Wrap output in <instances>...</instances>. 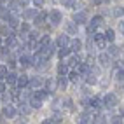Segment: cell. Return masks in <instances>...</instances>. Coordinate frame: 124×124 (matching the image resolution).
<instances>
[{
  "label": "cell",
  "mask_w": 124,
  "mask_h": 124,
  "mask_svg": "<svg viewBox=\"0 0 124 124\" xmlns=\"http://www.w3.org/2000/svg\"><path fill=\"white\" fill-rule=\"evenodd\" d=\"M117 103H119V100H117V96H115V94H112V93L105 94V98H103V105L105 107L114 108V107H117Z\"/></svg>",
  "instance_id": "obj_1"
},
{
  "label": "cell",
  "mask_w": 124,
  "mask_h": 124,
  "mask_svg": "<svg viewBox=\"0 0 124 124\" xmlns=\"http://www.w3.org/2000/svg\"><path fill=\"white\" fill-rule=\"evenodd\" d=\"M47 18H49V21H51L53 24H60V23L63 21V14L58 11V9H53L51 12L47 14Z\"/></svg>",
  "instance_id": "obj_2"
},
{
  "label": "cell",
  "mask_w": 124,
  "mask_h": 124,
  "mask_svg": "<svg viewBox=\"0 0 124 124\" xmlns=\"http://www.w3.org/2000/svg\"><path fill=\"white\" fill-rule=\"evenodd\" d=\"M79 124H94V115L91 114L89 110L82 112V114L79 115Z\"/></svg>",
  "instance_id": "obj_3"
},
{
  "label": "cell",
  "mask_w": 124,
  "mask_h": 124,
  "mask_svg": "<svg viewBox=\"0 0 124 124\" xmlns=\"http://www.w3.org/2000/svg\"><path fill=\"white\" fill-rule=\"evenodd\" d=\"M56 44H58V47H67V46L70 44V39H68V35H67V33H61L60 37H58Z\"/></svg>",
  "instance_id": "obj_4"
},
{
  "label": "cell",
  "mask_w": 124,
  "mask_h": 124,
  "mask_svg": "<svg viewBox=\"0 0 124 124\" xmlns=\"http://www.w3.org/2000/svg\"><path fill=\"white\" fill-rule=\"evenodd\" d=\"M98 61H100L101 67H108L110 65V54L108 53H101L100 56H98Z\"/></svg>",
  "instance_id": "obj_5"
},
{
  "label": "cell",
  "mask_w": 124,
  "mask_h": 124,
  "mask_svg": "<svg viewBox=\"0 0 124 124\" xmlns=\"http://www.w3.org/2000/svg\"><path fill=\"white\" fill-rule=\"evenodd\" d=\"M14 115H16V110H14V107L7 103V105L4 107V117H7V119H12Z\"/></svg>",
  "instance_id": "obj_6"
},
{
  "label": "cell",
  "mask_w": 124,
  "mask_h": 124,
  "mask_svg": "<svg viewBox=\"0 0 124 124\" xmlns=\"http://www.w3.org/2000/svg\"><path fill=\"white\" fill-rule=\"evenodd\" d=\"M73 23L75 24H84L86 23V12H75L73 14Z\"/></svg>",
  "instance_id": "obj_7"
},
{
  "label": "cell",
  "mask_w": 124,
  "mask_h": 124,
  "mask_svg": "<svg viewBox=\"0 0 124 124\" xmlns=\"http://www.w3.org/2000/svg\"><path fill=\"white\" fill-rule=\"evenodd\" d=\"M101 23H103V18H101V16H94V18L91 19L89 30H94V28H98V26H101Z\"/></svg>",
  "instance_id": "obj_8"
},
{
  "label": "cell",
  "mask_w": 124,
  "mask_h": 124,
  "mask_svg": "<svg viewBox=\"0 0 124 124\" xmlns=\"http://www.w3.org/2000/svg\"><path fill=\"white\" fill-rule=\"evenodd\" d=\"M93 40L96 42V46L100 47V49H103V47H105V35H100V33H96V35L93 37Z\"/></svg>",
  "instance_id": "obj_9"
},
{
  "label": "cell",
  "mask_w": 124,
  "mask_h": 124,
  "mask_svg": "<svg viewBox=\"0 0 124 124\" xmlns=\"http://www.w3.org/2000/svg\"><path fill=\"white\" fill-rule=\"evenodd\" d=\"M58 87V80L56 79H49L47 80V93H54Z\"/></svg>",
  "instance_id": "obj_10"
},
{
  "label": "cell",
  "mask_w": 124,
  "mask_h": 124,
  "mask_svg": "<svg viewBox=\"0 0 124 124\" xmlns=\"http://www.w3.org/2000/svg\"><path fill=\"white\" fill-rule=\"evenodd\" d=\"M70 47H72L73 53H79L80 49H82V42H80L79 39H75V40H72V42H70Z\"/></svg>",
  "instance_id": "obj_11"
},
{
  "label": "cell",
  "mask_w": 124,
  "mask_h": 124,
  "mask_svg": "<svg viewBox=\"0 0 124 124\" xmlns=\"http://www.w3.org/2000/svg\"><path fill=\"white\" fill-rule=\"evenodd\" d=\"M35 14H37L35 9H26V11L23 12V18L26 19V21H30V19H33V18H35Z\"/></svg>",
  "instance_id": "obj_12"
},
{
  "label": "cell",
  "mask_w": 124,
  "mask_h": 124,
  "mask_svg": "<svg viewBox=\"0 0 124 124\" xmlns=\"http://www.w3.org/2000/svg\"><path fill=\"white\" fill-rule=\"evenodd\" d=\"M11 16V11H9V7H5V5H0V18L2 19H7Z\"/></svg>",
  "instance_id": "obj_13"
},
{
  "label": "cell",
  "mask_w": 124,
  "mask_h": 124,
  "mask_svg": "<svg viewBox=\"0 0 124 124\" xmlns=\"http://www.w3.org/2000/svg\"><path fill=\"white\" fill-rule=\"evenodd\" d=\"M89 105L93 107V108H100V107L103 105V100H100V98H91V100H89Z\"/></svg>",
  "instance_id": "obj_14"
},
{
  "label": "cell",
  "mask_w": 124,
  "mask_h": 124,
  "mask_svg": "<svg viewBox=\"0 0 124 124\" xmlns=\"http://www.w3.org/2000/svg\"><path fill=\"white\" fill-rule=\"evenodd\" d=\"M7 84H11V86H14L16 84V82H18V75H16V73L14 72H11V73H7Z\"/></svg>",
  "instance_id": "obj_15"
},
{
  "label": "cell",
  "mask_w": 124,
  "mask_h": 124,
  "mask_svg": "<svg viewBox=\"0 0 124 124\" xmlns=\"http://www.w3.org/2000/svg\"><path fill=\"white\" fill-rule=\"evenodd\" d=\"M30 107H31V108H40V107H42V100H39V98L31 96V100H30Z\"/></svg>",
  "instance_id": "obj_16"
},
{
  "label": "cell",
  "mask_w": 124,
  "mask_h": 124,
  "mask_svg": "<svg viewBox=\"0 0 124 124\" xmlns=\"http://www.w3.org/2000/svg\"><path fill=\"white\" fill-rule=\"evenodd\" d=\"M7 21H9V28H16V26L19 24L18 16H9V18H7Z\"/></svg>",
  "instance_id": "obj_17"
},
{
  "label": "cell",
  "mask_w": 124,
  "mask_h": 124,
  "mask_svg": "<svg viewBox=\"0 0 124 124\" xmlns=\"http://www.w3.org/2000/svg\"><path fill=\"white\" fill-rule=\"evenodd\" d=\"M47 94H49V93H47V91H44V89H37L35 93H33V96H35V98H39V100H46Z\"/></svg>",
  "instance_id": "obj_18"
},
{
  "label": "cell",
  "mask_w": 124,
  "mask_h": 124,
  "mask_svg": "<svg viewBox=\"0 0 124 124\" xmlns=\"http://www.w3.org/2000/svg\"><path fill=\"white\" fill-rule=\"evenodd\" d=\"M58 73H60V75H67L68 73V65L67 63H60L58 65Z\"/></svg>",
  "instance_id": "obj_19"
},
{
  "label": "cell",
  "mask_w": 124,
  "mask_h": 124,
  "mask_svg": "<svg viewBox=\"0 0 124 124\" xmlns=\"http://www.w3.org/2000/svg\"><path fill=\"white\" fill-rule=\"evenodd\" d=\"M19 65H21V67H24V68H26V67H30V65H31V60H30V58L28 56H21L19 58Z\"/></svg>",
  "instance_id": "obj_20"
},
{
  "label": "cell",
  "mask_w": 124,
  "mask_h": 124,
  "mask_svg": "<svg viewBox=\"0 0 124 124\" xmlns=\"http://www.w3.org/2000/svg\"><path fill=\"white\" fill-rule=\"evenodd\" d=\"M67 84H68V80L65 79V75H61L60 79H58V87H60L61 91H65V87H67Z\"/></svg>",
  "instance_id": "obj_21"
},
{
  "label": "cell",
  "mask_w": 124,
  "mask_h": 124,
  "mask_svg": "<svg viewBox=\"0 0 124 124\" xmlns=\"http://www.w3.org/2000/svg\"><path fill=\"white\" fill-rule=\"evenodd\" d=\"M19 87H24L28 84V75H21V77H18V82H16Z\"/></svg>",
  "instance_id": "obj_22"
},
{
  "label": "cell",
  "mask_w": 124,
  "mask_h": 124,
  "mask_svg": "<svg viewBox=\"0 0 124 124\" xmlns=\"http://www.w3.org/2000/svg\"><path fill=\"white\" fill-rule=\"evenodd\" d=\"M46 19H47V12H39V14H37V18H35V23L42 24Z\"/></svg>",
  "instance_id": "obj_23"
},
{
  "label": "cell",
  "mask_w": 124,
  "mask_h": 124,
  "mask_svg": "<svg viewBox=\"0 0 124 124\" xmlns=\"http://www.w3.org/2000/svg\"><path fill=\"white\" fill-rule=\"evenodd\" d=\"M65 28H67V31H68L70 35L75 33V30H77V28H75V23H73V21H68L67 24H65Z\"/></svg>",
  "instance_id": "obj_24"
},
{
  "label": "cell",
  "mask_w": 124,
  "mask_h": 124,
  "mask_svg": "<svg viewBox=\"0 0 124 124\" xmlns=\"http://www.w3.org/2000/svg\"><path fill=\"white\" fill-rule=\"evenodd\" d=\"M105 39L108 40V42H112V40L115 39V33H114L112 28H107V31H105Z\"/></svg>",
  "instance_id": "obj_25"
},
{
  "label": "cell",
  "mask_w": 124,
  "mask_h": 124,
  "mask_svg": "<svg viewBox=\"0 0 124 124\" xmlns=\"http://www.w3.org/2000/svg\"><path fill=\"white\" fill-rule=\"evenodd\" d=\"M68 54H70V49H67V47H60V51H58V56H60L61 60H63V58H67Z\"/></svg>",
  "instance_id": "obj_26"
},
{
  "label": "cell",
  "mask_w": 124,
  "mask_h": 124,
  "mask_svg": "<svg viewBox=\"0 0 124 124\" xmlns=\"http://www.w3.org/2000/svg\"><path fill=\"white\" fill-rule=\"evenodd\" d=\"M28 84H30L31 87H39L40 84H42V80H40L39 77H33V79H31V80H28Z\"/></svg>",
  "instance_id": "obj_27"
},
{
  "label": "cell",
  "mask_w": 124,
  "mask_h": 124,
  "mask_svg": "<svg viewBox=\"0 0 124 124\" xmlns=\"http://www.w3.org/2000/svg\"><path fill=\"white\" fill-rule=\"evenodd\" d=\"M0 33H2L4 37H12V31H11V28H7V26H2V28H0Z\"/></svg>",
  "instance_id": "obj_28"
},
{
  "label": "cell",
  "mask_w": 124,
  "mask_h": 124,
  "mask_svg": "<svg viewBox=\"0 0 124 124\" xmlns=\"http://www.w3.org/2000/svg\"><path fill=\"white\" fill-rule=\"evenodd\" d=\"M7 73H9V72H7V67H5V65H0V80L5 79Z\"/></svg>",
  "instance_id": "obj_29"
},
{
  "label": "cell",
  "mask_w": 124,
  "mask_h": 124,
  "mask_svg": "<svg viewBox=\"0 0 124 124\" xmlns=\"http://www.w3.org/2000/svg\"><path fill=\"white\" fill-rule=\"evenodd\" d=\"M9 11H11V12H18V11H19V2H11Z\"/></svg>",
  "instance_id": "obj_30"
},
{
  "label": "cell",
  "mask_w": 124,
  "mask_h": 124,
  "mask_svg": "<svg viewBox=\"0 0 124 124\" xmlns=\"http://www.w3.org/2000/svg\"><path fill=\"white\" fill-rule=\"evenodd\" d=\"M61 4L65 7H68V9H73V7H75V2H73V0H61Z\"/></svg>",
  "instance_id": "obj_31"
},
{
  "label": "cell",
  "mask_w": 124,
  "mask_h": 124,
  "mask_svg": "<svg viewBox=\"0 0 124 124\" xmlns=\"http://www.w3.org/2000/svg\"><path fill=\"white\" fill-rule=\"evenodd\" d=\"M79 77H80L79 72H70V80L72 82H79Z\"/></svg>",
  "instance_id": "obj_32"
},
{
  "label": "cell",
  "mask_w": 124,
  "mask_h": 124,
  "mask_svg": "<svg viewBox=\"0 0 124 124\" xmlns=\"http://www.w3.org/2000/svg\"><path fill=\"white\" fill-rule=\"evenodd\" d=\"M114 77L117 79V80H124V70H115Z\"/></svg>",
  "instance_id": "obj_33"
},
{
  "label": "cell",
  "mask_w": 124,
  "mask_h": 124,
  "mask_svg": "<svg viewBox=\"0 0 124 124\" xmlns=\"http://www.w3.org/2000/svg\"><path fill=\"white\" fill-rule=\"evenodd\" d=\"M117 53H119V47H115V46H110L108 47V54L110 56H117Z\"/></svg>",
  "instance_id": "obj_34"
},
{
  "label": "cell",
  "mask_w": 124,
  "mask_h": 124,
  "mask_svg": "<svg viewBox=\"0 0 124 124\" xmlns=\"http://www.w3.org/2000/svg\"><path fill=\"white\" fill-rule=\"evenodd\" d=\"M114 16H124V7H115V11H114Z\"/></svg>",
  "instance_id": "obj_35"
},
{
  "label": "cell",
  "mask_w": 124,
  "mask_h": 124,
  "mask_svg": "<svg viewBox=\"0 0 124 124\" xmlns=\"http://www.w3.org/2000/svg\"><path fill=\"white\" fill-rule=\"evenodd\" d=\"M87 84H91V86H93V84H96V77L94 75H91V73H87Z\"/></svg>",
  "instance_id": "obj_36"
},
{
  "label": "cell",
  "mask_w": 124,
  "mask_h": 124,
  "mask_svg": "<svg viewBox=\"0 0 124 124\" xmlns=\"http://www.w3.org/2000/svg\"><path fill=\"white\" fill-rule=\"evenodd\" d=\"M122 117H121V115H115V117H112V124H122Z\"/></svg>",
  "instance_id": "obj_37"
},
{
  "label": "cell",
  "mask_w": 124,
  "mask_h": 124,
  "mask_svg": "<svg viewBox=\"0 0 124 124\" xmlns=\"http://www.w3.org/2000/svg\"><path fill=\"white\" fill-rule=\"evenodd\" d=\"M68 65H79V56H72L68 60Z\"/></svg>",
  "instance_id": "obj_38"
},
{
  "label": "cell",
  "mask_w": 124,
  "mask_h": 124,
  "mask_svg": "<svg viewBox=\"0 0 124 124\" xmlns=\"http://www.w3.org/2000/svg\"><path fill=\"white\" fill-rule=\"evenodd\" d=\"M61 119H63V117H61V114H58V112L53 115V122H56V124H58V122H61Z\"/></svg>",
  "instance_id": "obj_39"
},
{
  "label": "cell",
  "mask_w": 124,
  "mask_h": 124,
  "mask_svg": "<svg viewBox=\"0 0 124 124\" xmlns=\"http://www.w3.org/2000/svg\"><path fill=\"white\" fill-rule=\"evenodd\" d=\"M87 68H89L87 63H86V65H80V67H79V72H80V73H87Z\"/></svg>",
  "instance_id": "obj_40"
},
{
  "label": "cell",
  "mask_w": 124,
  "mask_h": 124,
  "mask_svg": "<svg viewBox=\"0 0 124 124\" xmlns=\"http://www.w3.org/2000/svg\"><path fill=\"white\" fill-rule=\"evenodd\" d=\"M31 2H33V5H35V7H42L46 0H31Z\"/></svg>",
  "instance_id": "obj_41"
},
{
  "label": "cell",
  "mask_w": 124,
  "mask_h": 124,
  "mask_svg": "<svg viewBox=\"0 0 124 124\" xmlns=\"http://www.w3.org/2000/svg\"><path fill=\"white\" fill-rule=\"evenodd\" d=\"M65 107H67L68 110H72V100L70 98H65Z\"/></svg>",
  "instance_id": "obj_42"
},
{
  "label": "cell",
  "mask_w": 124,
  "mask_h": 124,
  "mask_svg": "<svg viewBox=\"0 0 124 124\" xmlns=\"http://www.w3.org/2000/svg\"><path fill=\"white\" fill-rule=\"evenodd\" d=\"M96 124H107V121H105V117H103V115H100V117H98Z\"/></svg>",
  "instance_id": "obj_43"
},
{
  "label": "cell",
  "mask_w": 124,
  "mask_h": 124,
  "mask_svg": "<svg viewBox=\"0 0 124 124\" xmlns=\"http://www.w3.org/2000/svg\"><path fill=\"white\" fill-rule=\"evenodd\" d=\"M119 31L124 35V21H119Z\"/></svg>",
  "instance_id": "obj_44"
},
{
  "label": "cell",
  "mask_w": 124,
  "mask_h": 124,
  "mask_svg": "<svg viewBox=\"0 0 124 124\" xmlns=\"http://www.w3.org/2000/svg\"><path fill=\"white\" fill-rule=\"evenodd\" d=\"M21 108H23V112H24V114H30V110H31V108H30V107H26V105H24V103H23V107H21Z\"/></svg>",
  "instance_id": "obj_45"
},
{
  "label": "cell",
  "mask_w": 124,
  "mask_h": 124,
  "mask_svg": "<svg viewBox=\"0 0 124 124\" xmlns=\"http://www.w3.org/2000/svg\"><path fill=\"white\" fill-rule=\"evenodd\" d=\"M30 39H39V33H37V31H31V33H30Z\"/></svg>",
  "instance_id": "obj_46"
},
{
  "label": "cell",
  "mask_w": 124,
  "mask_h": 124,
  "mask_svg": "<svg viewBox=\"0 0 124 124\" xmlns=\"http://www.w3.org/2000/svg\"><path fill=\"white\" fill-rule=\"evenodd\" d=\"M28 2H30V0H19V5H21V7H24Z\"/></svg>",
  "instance_id": "obj_47"
},
{
  "label": "cell",
  "mask_w": 124,
  "mask_h": 124,
  "mask_svg": "<svg viewBox=\"0 0 124 124\" xmlns=\"http://www.w3.org/2000/svg\"><path fill=\"white\" fill-rule=\"evenodd\" d=\"M21 30H23V31H28V30H30V26H28V24H23Z\"/></svg>",
  "instance_id": "obj_48"
},
{
  "label": "cell",
  "mask_w": 124,
  "mask_h": 124,
  "mask_svg": "<svg viewBox=\"0 0 124 124\" xmlns=\"http://www.w3.org/2000/svg\"><path fill=\"white\" fill-rule=\"evenodd\" d=\"M2 91H5V86H4V82L0 80V93H2Z\"/></svg>",
  "instance_id": "obj_49"
},
{
  "label": "cell",
  "mask_w": 124,
  "mask_h": 124,
  "mask_svg": "<svg viewBox=\"0 0 124 124\" xmlns=\"http://www.w3.org/2000/svg\"><path fill=\"white\" fill-rule=\"evenodd\" d=\"M91 2H93V4H96V5H98V4H103V0H91Z\"/></svg>",
  "instance_id": "obj_50"
},
{
  "label": "cell",
  "mask_w": 124,
  "mask_h": 124,
  "mask_svg": "<svg viewBox=\"0 0 124 124\" xmlns=\"http://www.w3.org/2000/svg\"><path fill=\"white\" fill-rule=\"evenodd\" d=\"M42 124H53V122H51V121H44Z\"/></svg>",
  "instance_id": "obj_51"
},
{
  "label": "cell",
  "mask_w": 124,
  "mask_h": 124,
  "mask_svg": "<svg viewBox=\"0 0 124 124\" xmlns=\"http://www.w3.org/2000/svg\"><path fill=\"white\" fill-rule=\"evenodd\" d=\"M103 2H108V0H103Z\"/></svg>",
  "instance_id": "obj_52"
},
{
  "label": "cell",
  "mask_w": 124,
  "mask_h": 124,
  "mask_svg": "<svg viewBox=\"0 0 124 124\" xmlns=\"http://www.w3.org/2000/svg\"><path fill=\"white\" fill-rule=\"evenodd\" d=\"M2 2H5V0H2Z\"/></svg>",
  "instance_id": "obj_53"
},
{
  "label": "cell",
  "mask_w": 124,
  "mask_h": 124,
  "mask_svg": "<svg viewBox=\"0 0 124 124\" xmlns=\"http://www.w3.org/2000/svg\"><path fill=\"white\" fill-rule=\"evenodd\" d=\"M122 114H124V110H122Z\"/></svg>",
  "instance_id": "obj_54"
},
{
  "label": "cell",
  "mask_w": 124,
  "mask_h": 124,
  "mask_svg": "<svg viewBox=\"0 0 124 124\" xmlns=\"http://www.w3.org/2000/svg\"><path fill=\"white\" fill-rule=\"evenodd\" d=\"M122 63H124V61H122Z\"/></svg>",
  "instance_id": "obj_55"
}]
</instances>
